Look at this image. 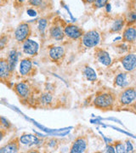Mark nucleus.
I'll return each instance as SVG.
<instances>
[{"label":"nucleus","mask_w":136,"mask_h":153,"mask_svg":"<svg viewBox=\"0 0 136 153\" xmlns=\"http://www.w3.org/2000/svg\"><path fill=\"white\" fill-rule=\"evenodd\" d=\"M115 102L113 94L110 93H102L97 95L94 100V105L100 110L111 109Z\"/></svg>","instance_id":"f257e3e1"},{"label":"nucleus","mask_w":136,"mask_h":153,"mask_svg":"<svg viewBox=\"0 0 136 153\" xmlns=\"http://www.w3.org/2000/svg\"><path fill=\"white\" fill-rule=\"evenodd\" d=\"M136 100V90L135 87L125 88L119 94L118 100L122 105H130Z\"/></svg>","instance_id":"f03ea898"},{"label":"nucleus","mask_w":136,"mask_h":153,"mask_svg":"<svg viewBox=\"0 0 136 153\" xmlns=\"http://www.w3.org/2000/svg\"><path fill=\"white\" fill-rule=\"evenodd\" d=\"M82 37V44L88 49L96 47L100 44V33L95 30H91L87 33H83V35Z\"/></svg>","instance_id":"7ed1b4c3"},{"label":"nucleus","mask_w":136,"mask_h":153,"mask_svg":"<svg viewBox=\"0 0 136 153\" xmlns=\"http://www.w3.org/2000/svg\"><path fill=\"white\" fill-rule=\"evenodd\" d=\"M31 34V27L28 23L22 22L15 31V38L18 43H23L29 38Z\"/></svg>","instance_id":"20e7f679"},{"label":"nucleus","mask_w":136,"mask_h":153,"mask_svg":"<svg viewBox=\"0 0 136 153\" xmlns=\"http://www.w3.org/2000/svg\"><path fill=\"white\" fill-rule=\"evenodd\" d=\"M134 81V75L131 72H120L115 77L114 83L117 87L125 88L130 86V83Z\"/></svg>","instance_id":"39448f33"},{"label":"nucleus","mask_w":136,"mask_h":153,"mask_svg":"<svg viewBox=\"0 0 136 153\" xmlns=\"http://www.w3.org/2000/svg\"><path fill=\"white\" fill-rule=\"evenodd\" d=\"M12 72L10 70L6 58H0V82H8L10 81Z\"/></svg>","instance_id":"423d86ee"},{"label":"nucleus","mask_w":136,"mask_h":153,"mask_svg":"<svg viewBox=\"0 0 136 153\" xmlns=\"http://www.w3.org/2000/svg\"><path fill=\"white\" fill-rule=\"evenodd\" d=\"M21 149V143L18 137H15L10 140L8 143L0 148V152L2 153H16Z\"/></svg>","instance_id":"0eeeda50"},{"label":"nucleus","mask_w":136,"mask_h":153,"mask_svg":"<svg viewBox=\"0 0 136 153\" xmlns=\"http://www.w3.org/2000/svg\"><path fill=\"white\" fill-rule=\"evenodd\" d=\"M121 63L126 71H134L136 67V55L134 53H130L123 56L121 58Z\"/></svg>","instance_id":"6e6552de"},{"label":"nucleus","mask_w":136,"mask_h":153,"mask_svg":"<svg viewBox=\"0 0 136 153\" xmlns=\"http://www.w3.org/2000/svg\"><path fill=\"white\" fill-rule=\"evenodd\" d=\"M22 49H23V52L26 55H30V56H34V55L38 54V49H39V45L36 41H33L32 39L27 38V40H25L23 42Z\"/></svg>","instance_id":"1a4fd4ad"},{"label":"nucleus","mask_w":136,"mask_h":153,"mask_svg":"<svg viewBox=\"0 0 136 153\" xmlns=\"http://www.w3.org/2000/svg\"><path fill=\"white\" fill-rule=\"evenodd\" d=\"M88 142L84 137H78L71 144L70 152L71 153H83L87 151Z\"/></svg>","instance_id":"9d476101"},{"label":"nucleus","mask_w":136,"mask_h":153,"mask_svg":"<svg viewBox=\"0 0 136 153\" xmlns=\"http://www.w3.org/2000/svg\"><path fill=\"white\" fill-rule=\"evenodd\" d=\"M64 34L67 38H71V39H78L80 38L83 35V31L82 29L77 27V26H75V25H72V24H70V25H67L65 28H64Z\"/></svg>","instance_id":"9b49d317"},{"label":"nucleus","mask_w":136,"mask_h":153,"mask_svg":"<svg viewBox=\"0 0 136 153\" xmlns=\"http://www.w3.org/2000/svg\"><path fill=\"white\" fill-rule=\"evenodd\" d=\"M14 90L17 95L22 99H27L30 95V87L25 82H17L14 86Z\"/></svg>","instance_id":"f8f14e48"},{"label":"nucleus","mask_w":136,"mask_h":153,"mask_svg":"<svg viewBox=\"0 0 136 153\" xmlns=\"http://www.w3.org/2000/svg\"><path fill=\"white\" fill-rule=\"evenodd\" d=\"M33 70V61L31 60V58H25L21 60L20 66H19V71L22 76H29Z\"/></svg>","instance_id":"ddd939ff"},{"label":"nucleus","mask_w":136,"mask_h":153,"mask_svg":"<svg viewBox=\"0 0 136 153\" xmlns=\"http://www.w3.org/2000/svg\"><path fill=\"white\" fill-rule=\"evenodd\" d=\"M20 143L27 146H38L41 143V140L38 139V137L34 134H24L22 136L19 138Z\"/></svg>","instance_id":"4468645a"},{"label":"nucleus","mask_w":136,"mask_h":153,"mask_svg":"<svg viewBox=\"0 0 136 153\" xmlns=\"http://www.w3.org/2000/svg\"><path fill=\"white\" fill-rule=\"evenodd\" d=\"M49 55L53 61H60L65 56V49L61 46H54L49 49Z\"/></svg>","instance_id":"2eb2a0df"},{"label":"nucleus","mask_w":136,"mask_h":153,"mask_svg":"<svg viewBox=\"0 0 136 153\" xmlns=\"http://www.w3.org/2000/svg\"><path fill=\"white\" fill-rule=\"evenodd\" d=\"M95 56H96V59L99 62L101 63L104 66H109L111 63V56L109 55V53L104 49H97L95 52Z\"/></svg>","instance_id":"dca6fc26"},{"label":"nucleus","mask_w":136,"mask_h":153,"mask_svg":"<svg viewBox=\"0 0 136 153\" xmlns=\"http://www.w3.org/2000/svg\"><path fill=\"white\" fill-rule=\"evenodd\" d=\"M123 40L126 43L134 44L136 40V29L134 26H129L125 28L123 34Z\"/></svg>","instance_id":"f3484780"},{"label":"nucleus","mask_w":136,"mask_h":153,"mask_svg":"<svg viewBox=\"0 0 136 153\" xmlns=\"http://www.w3.org/2000/svg\"><path fill=\"white\" fill-rule=\"evenodd\" d=\"M8 64H9V67L11 72L13 73L15 70H16V66L17 62H18V53L16 49H12L9 52L8 57L6 58Z\"/></svg>","instance_id":"a211bd4d"},{"label":"nucleus","mask_w":136,"mask_h":153,"mask_svg":"<svg viewBox=\"0 0 136 153\" xmlns=\"http://www.w3.org/2000/svg\"><path fill=\"white\" fill-rule=\"evenodd\" d=\"M49 34L51 36V38H54L57 41H60L62 40L64 37H65V34H64V31L62 30V28L60 27V26H54L50 28L49 30Z\"/></svg>","instance_id":"6ab92c4d"},{"label":"nucleus","mask_w":136,"mask_h":153,"mask_svg":"<svg viewBox=\"0 0 136 153\" xmlns=\"http://www.w3.org/2000/svg\"><path fill=\"white\" fill-rule=\"evenodd\" d=\"M124 24H125V19L123 17L117 18L112 23L110 32L111 33H118L124 27Z\"/></svg>","instance_id":"aec40b11"},{"label":"nucleus","mask_w":136,"mask_h":153,"mask_svg":"<svg viewBox=\"0 0 136 153\" xmlns=\"http://www.w3.org/2000/svg\"><path fill=\"white\" fill-rule=\"evenodd\" d=\"M83 74L86 77V79L90 82H94L97 79V74L95 71L90 66H86L83 70Z\"/></svg>","instance_id":"412c9836"},{"label":"nucleus","mask_w":136,"mask_h":153,"mask_svg":"<svg viewBox=\"0 0 136 153\" xmlns=\"http://www.w3.org/2000/svg\"><path fill=\"white\" fill-rule=\"evenodd\" d=\"M124 19H125V22H127V25H128V26H131V25L135 24L136 21L135 11H129V12L127 14V16H126V17Z\"/></svg>","instance_id":"4be33fe9"},{"label":"nucleus","mask_w":136,"mask_h":153,"mask_svg":"<svg viewBox=\"0 0 136 153\" xmlns=\"http://www.w3.org/2000/svg\"><path fill=\"white\" fill-rule=\"evenodd\" d=\"M113 146L115 148V152L117 153L125 152V146L122 141H115Z\"/></svg>","instance_id":"5701e85b"},{"label":"nucleus","mask_w":136,"mask_h":153,"mask_svg":"<svg viewBox=\"0 0 136 153\" xmlns=\"http://www.w3.org/2000/svg\"><path fill=\"white\" fill-rule=\"evenodd\" d=\"M47 24H48V22H47L46 19H41V20H39L38 27L39 32L41 33V34H44V32H45L46 27H47Z\"/></svg>","instance_id":"b1692460"},{"label":"nucleus","mask_w":136,"mask_h":153,"mask_svg":"<svg viewBox=\"0 0 136 153\" xmlns=\"http://www.w3.org/2000/svg\"><path fill=\"white\" fill-rule=\"evenodd\" d=\"M52 100H53V97L49 93H45L41 96V101L43 104H49L51 103Z\"/></svg>","instance_id":"393cba45"},{"label":"nucleus","mask_w":136,"mask_h":153,"mask_svg":"<svg viewBox=\"0 0 136 153\" xmlns=\"http://www.w3.org/2000/svg\"><path fill=\"white\" fill-rule=\"evenodd\" d=\"M108 2L109 0H94L93 4L96 8L100 9V8H103V7L106 5L108 4Z\"/></svg>","instance_id":"a878e982"},{"label":"nucleus","mask_w":136,"mask_h":153,"mask_svg":"<svg viewBox=\"0 0 136 153\" xmlns=\"http://www.w3.org/2000/svg\"><path fill=\"white\" fill-rule=\"evenodd\" d=\"M0 125L3 126L4 128H5V129H9L11 127V123H10V121L7 120L6 118L0 117Z\"/></svg>","instance_id":"bb28decb"},{"label":"nucleus","mask_w":136,"mask_h":153,"mask_svg":"<svg viewBox=\"0 0 136 153\" xmlns=\"http://www.w3.org/2000/svg\"><path fill=\"white\" fill-rule=\"evenodd\" d=\"M8 42H9V38L5 35L2 36L0 38V50H2V49L5 48L6 44H8Z\"/></svg>","instance_id":"cd10ccee"},{"label":"nucleus","mask_w":136,"mask_h":153,"mask_svg":"<svg viewBox=\"0 0 136 153\" xmlns=\"http://www.w3.org/2000/svg\"><path fill=\"white\" fill-rule=\"evenodd\" d=\"M47 146L51 149H57V147H58V141L55 139H50L47 142Z\"/></svg>","instance_id":"c85d7f7f"},{"label":"nucleus","mask_w":136,"mask_h":153,"mask_svg":"<svg viewBox=\"0 0 136 153\" xmlns=\"http://www.w3.org/2000/svg\"><path fill=\"white\" fill-rule=\"evenodd\" d=\"M28 3L32 6L34 7H39L42 5L43 4V0H28Z\"/></svg>","instance_id":"c756f323"},{"label":"nucleus","mask_w":136,"mask_h":153,"mask_svg":"<svg viewBox=\"0 0 136 153\" xmlns=\"http://www.w3.org/2000/svg\"><path fill=\"white\" fill-rule=\"evenodd\" d=\"M134 150L133 148V146L129 140H127L126 141V147H125V152H132Z\"/></svg>","instance_id":"7c9ffc66"},{"label":"nucleus","mask_w":136,"mask_h":153,"mask_svg":"<svg viewBox=\"0 0 136 153\" xmlns=\"http://www.w3.org/2000/svg\"><path fill=\"white\" fill-rule=\"evenodd\" d=\"M106 152H109V153H115L116 152H115V148L114 146H112V145H109V146H106Z\"/></svg>","instance_id":"2f4dec72"},{"label":"nucleus","mask_w":136,"mask_h":153,"mask_svg":"<svg viewBox=\"0 0 136 153\" xmlns=\"http://www.w3.org/2000/svg\"><path fill=\"white\" fill-rule=\"evenodd\" d=\"M6 134H7V130L5 128H1L0 129V141L5 137Z\"/></svg>","instance_id":"473e14b6"},{"label":"nucleus","mask_w":136,"mask_h":153,"mask_svg":"<svg viewBox=\"0 0 136 153\" xmlns=\"http://www.w3.org/2000/svg\"><path fill=\"white\" fill-rule=\"evenodd\" d=\"M27 14H28L30 16H36V11H34L33 10H27Z\"/></svg>","instance_id":"72a5a7b5"},{"label":"nucleus","mask_w":136,"mask_h":153,"mask_svg":"<svg viewBox=\"0 0 136 153\" xmlns=\"http://www.w3.org/2000/svg\"><path fill=\"white\" fill-rule=\"evenodd\" d=\"M106 6L107 7V8H106V9H107V11L111 10V4H107Z\"/></svg>","instance_id":"f704fd0d"},{"label":"nucleus","mask_w":136,"mask_h":153,"mask_svg":"<svg viewBox=\"0 0 136 153\" xmlns=\"http://www.w3.org/2000/svg\"><path fill=\"white\" fill-rule=\"evenodd\" d=\"M85 1H86V2H87L88 4H93V3H94V0H85Z\"/></svg>","instance_id":"c9c22d12"},{"label":"nucleus","mask_w":136,"mask_h":153,"mask_svg":"<svg viewBox=\"0 0 136 153\" xmlns=\"http://www.w3.org/2000/svg\"><path fill=\"white\" fill-rule=\"evenodd\" d=\"M24 1H25V0H18V2H19V3H21V4H22V3H23Z\"/></svg>","instance_id":"e433bc0d"},{"label":"nucleus","mask_w":136,"mask_h":153,"mask_svg":"<svg viewBox=\"0 0 136 153\" xmlns=\"http://www.w3.org/2000/svg\"><path fill=\"white\" fill-rule=\"evenodd\" d=\"M3 2H4L3 0H0V5H2V4H3Z\"/></svg>","instance_id":"4c0bfd02"}]
</instances>
